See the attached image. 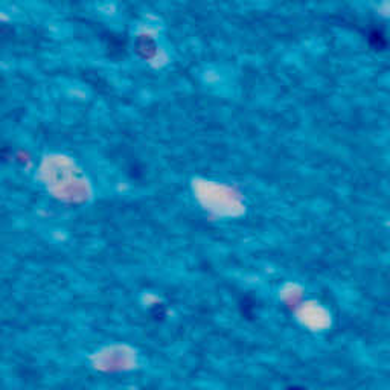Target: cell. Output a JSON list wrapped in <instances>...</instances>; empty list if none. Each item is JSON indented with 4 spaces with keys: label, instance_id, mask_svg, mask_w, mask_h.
<instances>
[{
    "label": "cell",
    "instance_id": "cell-1",
    "mask_svg": "<svg viewBox=\"0 0 390 390\" xmlns=\"http://www.w3.org/2000/svg\"><path fill=\"white\" fill-rule=\"evenodd\" d=\"M254 299L250 298V296H246V298L241 299L239 302V308H241V313H243L247 319H253V313H254Z\"/></svg>",
    "mask_w": 390,
    "mask_h": 390
},
{
    "label": "cell",
    "instance_id": "cell-2",
    "mask_svg": "<svg viewBox=\"0 0 390 390\" xmlns=\"http://www.w3.org/2000/svg\"><path fill=\"white\" fill-rule=\"evenodd\" d=\"M287 390H305V389H303V387H298V386H296V387H290V389H287Z\"/></svg>",
    "mask_w": 390,
    "mask_h": 390
}]
</instances>
